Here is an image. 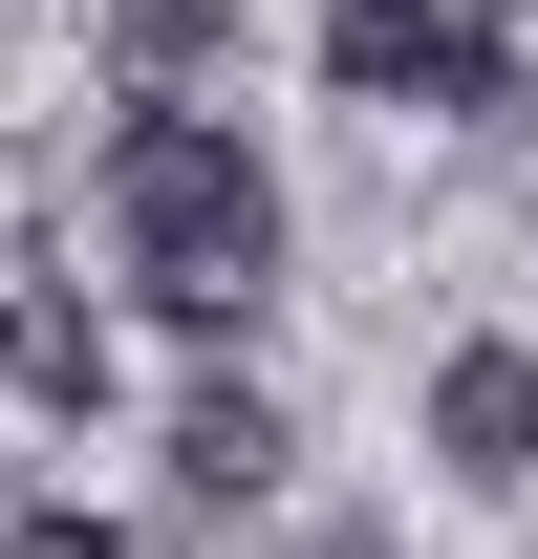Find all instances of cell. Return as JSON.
<instances>
[{
    "instance_id": "1",
    "label": "cell",
    "mask_w": 538,
    "mask_h": 559,
    "mask_svg": "<svg viewBox=\"0 0 538 559\" xmlns=\"http://www.w3.org/2000/svg\"><path fill=\"white\" fill-rule=\"evenodd\" d=\"M108 259H130V301L173 323V345H237V323L280 301V173L215 130V108L151 86L130 130H108Z\"/></svg>"
},
{
    "instance_id": "2",
    "label": "cell",
    "mask_w": 538,
    "mask_h": 559,
    "mask_svg": "<svg viewBox=\"0 0 538 559\" xmlns=\"http://www.w3.org/2000/svg\"><path fill=\"white\" fill-rule=\"evenodd\" d=\"M324 86H344V108H517V22H453V0H324Z\"/></svg>"
},
{
    "instance_id": "3",
    "label": "cell",
    "mask_w": 538,
    "mask_h": 559,
    "mask_svg": "<svg viewBox=\"0 0 538 559\" xmlns=\"http://www.w3.org/2000/svg\"><path fill=\"white\" fill-rule=\"evenodd\" d=\"M431 452H453L473 495H517L538 474V345H453L431 366Z\"/></svg>"
},
{
    "instance_id": "4",
    "label": "cell",
    "mask_w": 538,
    "mask_h": 559,
    "mask_svg": "<svg viewBox=\"0 0 538 559\" xmlns=\"http://www.w3.org/2000/svg\"><path fill=\"white\" fill-rule=\"evenodd\" d=\"M280 452H302V430H280L237 366H215L195 409H173V495H195V516H259V495H280Z\"/></svg>"
},
{
    "instance_id": "5",
    "label": "cell",
    "mask_w": 538,
    "mask_h": 559,
    "mask_svg": "<svg viewBox=\"0 0 538 559\" xmlns=\"http://www.w3.org/2000/svg\"><path fill=\"white\" fill-rule=\"evenodd\" d=\"M0 388H22L44 430H86V409H108V323H86L66 280H44V301H0Z\"/></svg>"
},
{
    "instance_id": "6",
    "label": "cell",
    "mask_w": 538,
    "mask_h": 559,
    "mask_svg": "<svg viewBox=\"0 0 538 559\" xmlns=\"http://www.w3.org/2000/svg\"><path fill=\"white\" fill-rule=\"evenodd\" d=\"M215 44H237V0H108V66H130V108H151V86H195Z\"/></svg>"
},
{
    "instance_id": "7",
    "label": "cell",
    "mask_w": 538,
    "mask_h": 559,
    "mask_svg": "<svg viewBox=\"0 0 538 559\" xmlns=\"http://www.w3.org/2000/svg\"><path fill=\"white\" fill-rule=\"evenodd\" d=\"M0 559H130V538H108L86 495H0Z\"/></svg>"
},
{
    "instance_id": "8",
    "label": "cell",
    "mask_w": 538,
    "mask_h": 559,
    "mask_svg": "<svg viewBox=\"0 0 538 559\" xmlns=\"http://www.w3.org/2000/svg\"><path fill=\"white\" fill-rule=\"evenodd\" d=\"M324 559H388V538H324Z\"/></svg>"
}]
</instances>
